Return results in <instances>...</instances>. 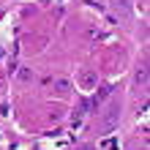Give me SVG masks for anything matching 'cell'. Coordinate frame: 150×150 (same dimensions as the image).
Returning a JSON list of instances; mask_svg holds the SVG:
<instances>
[{"label": "cell", "instance_id": "6da1fadb", "mask_svg": "<svg viewBox=\"0 0 150 150\" xmlns=\"http://www.w3.org/2000/svg\"><path fill=\"white\" fill-rule=\"evenodd\" d=\"M120 115H123V101H120V98H112L107 107L101 109L98 131H101V134H109V131H115V126L120 123Z\"/></svg>", "mask_w": 150, "mask_h": 150}, {"label": "cell", "instance_id": "7a4b0ae2", "mask_svg": "<svg viewBox=\"0 0 150 150\" xmlns=\"http://www.w3.org/2000/svg\"><path fill=\"white\" fill-rule=\"evenodd\" d=\"M76 79H79V87H82V90H96V87H98V74H96L93 68H82Z\"/></svg>", "mask_w": 150, "mask_h": 150}, {"label": "cell", "instance_id": "3957f363", "mask_svg": "<svg viewBox=\"0 0 150 150\" xmlns=\"http://www.w3.org/2000/svg\"><path fill=\"white\" fill-rule=\"evenodd\" d=\"M134 85L137 87H147V63H139L134 71Z\"/></svg>", "mask_w": 150, "mask_h": 150}, {"label": "cell", "instance_id": "277c9868", "mask_svg": "<svg viewBox=\"0 0 150 150\" xmlns=\"http://www.w3.org/2000/svg\"><path fill=\"white\" fill-rule=\"evenodd\" d=\"M112 93H115V85H104V87H101V90H98V93H96V98L90 101V107H98V104H101L104 98H107V96H112Z\"/></svg>", "mask_w": 150, "mask_h": 150}, {"label": "cell", "instance_id": "5b68a950", "mask_svg": "<svg viewBox=\"0 0 150 150\" xmlns=\"http://www.w3.org/2000/svg\"><path fill=\"white\" fill-rule=\"evenodd\" d=\"M52 87H55V90H57L60 96H66L68 90H71V79H66V76H57L55 82H52Z\"/></svg>", "mask_w": 150, "mask_h": 150}, {"label": "cell", "instance_id": "8992f818", "mask_svg": "<svg viewBox=\"0 0 150 150\" xmlns=\"http://www.w3.org/2000/svg\"><path fill=\"white\" fill-rule=\"evenodd\" d=\"M19 79H22V82H30V79H33V71H30V68H19Z\"/></svg>", "mask_w": 150, "mask_h": 150}, {"label": "cell", "instance_id": "52a82bcc", "mask_svg": "<svg viewBox=\"0 0 150 150\" xmlns=\"http://www.w3.org/2000/svg\"><path fill=\"white\" fill-rule=\"evenodd\" d=\"M3 55H6V52H3V49H0V60H3Z\"/></svg>", "mask_w": 150, "mask_h": 150}]
</instances>
